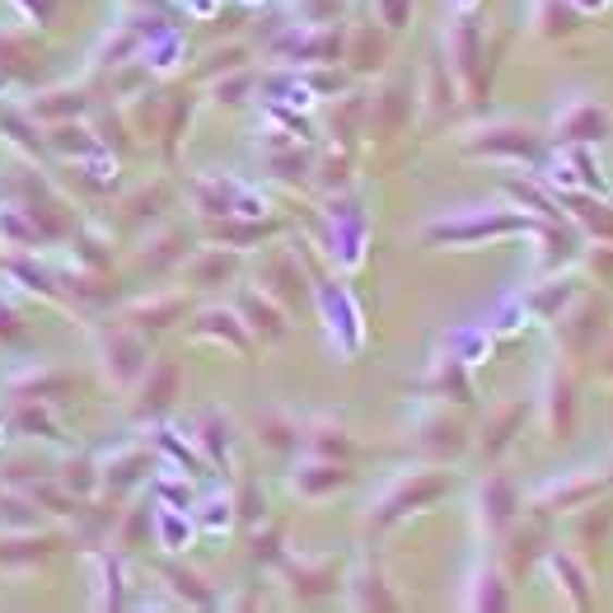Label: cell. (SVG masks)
<instances>
[{
	"label": "cell",
	"instance_id": "cell-3",
	"mask_svg": "<svg viewBox=\"0 0 613 613\" xmlns=\"http://www.w3.org/2000/svg\"><path fill=\"white\" fill-rule=\"evenodd\" d=\"M609 487V468L600 474V468H572V474H562L553 482H543L539 492L529 496V506L539 515H572L580 511L586 501H594Z\"/></svg>",
	"mask_w": 613,
	"mask_h": 613
},
{
	"label": "cell",
	"instance_id": "cell-2",
	"mask_svg": "<svg viewBox=\"0 0 613 613\" xmlns=\"http://www.w3.org/2000/svg\"><path fill=\"white\" fill-rule=\"evenodd\" d=\"M454 487V474H407L384 492L380 506H370V529H389L403 515H413L421 506H431L436 496H445Z\"/></svg>",
	"mask_w": 613,
	"mask_h": 613
},
{
	"label": "cell",
	"instance_id": "cell-12",
	"mask_svg": "<svg viewBox=\"0 0 613 613\" xmlns=\"http://www.w3.org/2000/svg\"><path fill=\"white\" fill-rule=\"evenodd\" d=\"M525 421H529V403L525 399H515V403H501L492 417L482 421V440H478V450H482V459H501L515 440L525 436Z\"/></svg>",
	"mask_w": 613,
	"mask_h": 613
},
{
	"label": "cell",
	"instance_id": "cell-44",
	"mask_svg": "<svg viewBox=\"0 0 613 613\" xmlns=\"http://www.w3.org/2000/svg\"><path fill=\"white\" fill-rule=\"evenodd\" d=\"M609 482H613V468H609Z\"/></svg>",
	"mask_w": 613,
	"mask_h": 613
},
{
	"label": "cell",
	"instance_id": "cell-7",
	"mask_svg": "<svg viewBox=\"0 0 613 613\" xmlns=\"http://www.w3.org/2000/svg\"><path fill=\"white\" fill-rule=\"evenodd\" d=\"M534 225V216L525 211H506V216H496V220H445V225H427V234L421 240L427 244H478V240H496V234H515V230H525L529 234Z\"/></svg>",
	"mask_w": 613,
	"mask_h": 613
},
{
	"label": "cell",
	"instance_id": "cell-17",
	"mask_svg": "<svg viewBox=\"0 0 613 613\" xmlns=\"http://www.w3.org/2000/svg\"><path fill=\"white\" fill-rule=\"evenodd\" d=\"M421 454H431V459L440 464H450V459H459V454L468 450V431L459 427V421H450V417H431L427 427H421Z\"/></svg>",
	"mask_w": 613,
	"mask_h": 613
},
{
	"label": "cell",
	"instance_id": "cell-28",
	"mask_svg": "<svg viewBox=\"0 0 613 613\" xmlns=\"http://www.w3.org/2000/svg\"><path fill=\"white\" fill-rule=\"evenodd\" d=\"M478 47H482V34L468 20H459L454 24V34H450V52H454V71L464 75V85L474 89L478 81H474V71H478Z\"/></svg>",
	"mask_w": 613,
	"mask_h": 613
},
{
	"label": "cell",
	"instance_id": "cell-27",
	"mask_svg": "<svg viewBox=\"0 0 613 613\" xmlns=\"http://www.w3.org/2000/svg\"><path fill=\"white\" fill-rule=\"evenodd\" d=\"M464 604L468 609H511V590H506V576H501V567H478L474 580H468Z\"/></svg>",
	"mask_w": 613,
	"mask_h": 613
},
{
	"label": "cell",
	"instance_id": "cell-40",
	"mask_svg": "<svg viewBox=\"0 0 613 613\" xmlns=\"http://www.w3.org/2000/svg\"><path fill=\"white\" fill-rule=\"evenodd\" d=\"M375 10H380L384 28H403L407 20H413V0H375Z\"/></svg>",
	"mask_w": 613,
	"mask_h": 613
},
{
	"label": "cell",
	"instance_id": "cell-13",
	"mask_svg": "<svg viewBox=\"0 0 613 613\" xmlns=\"http://www.w3.org/2000/svg\"><path fill=\"white\" fill-rule=\"evenodd\" d=\"M244 319V328H248V338H258V342H281L291 333V323H286V309H281L272 295H258V291H244L240 295V309H234Z\"/></svg>",
	"mask_w": 613,
	"mask_h": 613
},
{
	"label": "cell",
	"instance_id": "cell-33",
	"mask_svg": "<svg viewBox=\"0 0 613 613\" xmlns=\"http://www.w3.org/2000/svg\"><path fill=\"white\" fill-rule=\"evenodd\" d=\"M127 319L140 323V328H169V323L183 319V301L179 295H169V301H155V305H136Z\"/></svg>",
	"mask_w": 613,
	"mask_h": 613
},
{
	"label": "cell",
	"instance_id": "cell-41",
	"mask_svg": "<svg viewBox=\"0 0 613 613\" xmlns=\"http://www.w3.org/2000/svg\"><path fill=\"white\" fill-rule=\"evenodd\" d=\"M254 562H262V567H277L281 562V529H267L254 539Z\"/></svg>",
	"mask_w": 613,
	"mask_h": 613
},
{
	"label": "cell",
	"instance_id": "cell-8",
	"mask_svg": "<svg viewBox=\"0 0 613 613\" xmlns=\"http://www.w3.org/2000/svg\"><path fill=\"white\" fill-rule=\"evenodd\" d=\"M553 136L562 146H600L609 136V113L594 99H567L553 122Z\"/></svg>",
	"mask_w": 613,
	"mask_h": 613
},
{
	"label": "cell",
	"instance_id": "cell-26",
	"mask_svg": "<svg viewBox=\"0 0 613 613\" xmlns=\"http://www.w3.org/2000/svg\"><path fill=\"white\" fill-rule=\"evenodd\" d=\"M347 600L356 604V609H399V600H394V590L384 586V572L380 567H360L356 576H352V590H347Z\"/></svg>",
	"mask_w": 613,
	"mask_h": 613
},
{
	"label": "cell",
	"instance_id": "cell-42",
	"mask_svg": "<svg viewBox=\"0 0 613 613\" xmlns=\"http://www.w3.org/2000/svg\"><path fill=\"white\" fill-rule=\"evenodd\" d=\"M248 85H254V75H244V81H230V85L220 81V85H216V99H220V103H244L240 94H244Z\"/></svg>",
	"mask_w": 613,
	"mask_h": 613
},
{
	"label": "cell",
	"instance_id": "cell-23",
	"mask_svg": "<svg viewBox=\"0 0 613 613\" xmlns=\"http://www.w3.org/2000/svg\"><path fill=\"white\" fill-rule=\"evenodd\" d=\"M262 277H267V281H277V286H267V295H272L277 305H291V309H295V305H305V301H309V291H305V277L295 272V262H291L286 254L267 262V267H262Z\"/></svg>",
	"mask_w": 613,
	"mask_h": 613
},
{
	"label": "cell",
	"instance_id": "cell-15",
	"mask_svg": "<svg viewBox=\"0 0 613 613\" xmlns=\"http://www.w3.org/2000/svg\"><path fill=\"white\" fill-rule=\"evenodd\" d=\"M501 543H506V572L511 576H525L534 562H543V553H548V534H543V525H529V529H520V520H515L506 534H501Z\"/></svg>",
	"mask_w": 613,
	"mask_h": 613
},
{
	"label": "cell",
	"instance_id": "cell-34",
	"mask_svg": "<svg viewBox=\"0 0 613 613\" xmlns=\"http://www.w3.org/2000/svg\"><path fill=\"white\" fill-rule=\"evenodd\" d=\"M201 445H207V454H211V464H225L230 459V421H220L216 413H207L201 417Z\"/></svg>",
	"mask_w": 613,
	"mask_h": 613
},
{
	"label": "cell",
	"instance_id": "cell-6",
	"mask_svg": "<svg viewBox=\"0 0 613 613\" xmlns=\"http://www.w3.org/2000/svg\"><path fill=\"white\" fill-rule=\"evenodd\" d=\"M520 511H525L520 482H515L511 474H501V468L496 474H487V482L478 487V520H482V529L501 543V534L520 520Z\"/></svg>",
	"mask_w": 613,
	"mask_h": 613
},
{
	"label": "cell",
	"instance_id": "cell-24",
	"mask_svg": "<svg viewBox=\"0 0 613 613\" xmlns=\"http://www.w3.org/2000/svg\"><path fill=\"white\" fill-rule=\"evenodd\" d=\"M572 515H580V525H576V553H594L609 534H613V506H600V496L594 501H586L580 511H572Z\"/></svg>",
	"mask_w": 613,
	"mask_h": 613
},
{
	"label": "cell",
	"instance_id": "cell-25",
	"mask_svg": "<svg viewBox=\"0 0 613 613\" xmlns=\"http://www.w3.org/2000/svg\"><path fill=\"white\" fill-rule=\"evenodd\" d=\"M286 580H291V590H295V600H323L328 586H333V567L328 562H286Z\"/></svg>",
	"mask_w": 613,
	"mask_h": 613
},
{
	"label": "cell",
	"instance_id": "cell-43",
	"mask_svg": "<svg viewBox=\"0 0 613 613\" xmlns=\"http://www.w3.org/2000/svg\"><path fill=\"white\" fill-rule=\"evenodd\" d=\"M594 356H600V375H604V380H613V342L604 352H594Z\"/></svg>",
	"mask_w": 613,
	"mask_h": 613
},
{
	"label": "cell",
	"instance_id": "cell-32",
	"mask_svg": "<svg viewBox=\"0 0 613 613\" xmlns=\"http://www.w3.org/2000/svg\"><path fill=\"white\" fill-rule=\"evenodd\" d=\"M506 193L520 197L539 220H567V216H562V207H557V197L543 193V187H534V183H506Z\"/></svg>",
	"mask_w": 613,
	"mask_h": 613
},
{
	"label": "cell",
	"instance_id": "cell-14",
	"mask_svg": "<svg viewBox=\"0 0 613 613\" xmlns=\"http://www.w3.org/2000/svg\"><path fill=\"white\" fill-rule=\"evenodd\" d=\"M342 487H352V468L342 459H319V454H314L305 468H295V492L305 501H323V496L342 492Z\"/></svg>",
	"mask_w": 613,
	"mask_h": 613
},
{
	"label": "cell",
	"instance_id": "cell-30",
	"mask_svg": "<svg viewBox=\"0 0 613 613\" xmlns=\"http://www.w3.org/2000/svg\"><path fill=\"white\" fill-rule=\"evenodd\" d=\"M384 57H389V38L384 34H375V28H356L352 34V47H347V61H352V71H380L384 66Z\"/></svg>",
	"mask_w": 613,
	"mask_h": 613
},
{
	"label": "cell",
	"instance_id": "cell-19",
	"mask_svg": "<svg viewBox=\"0 0 613 613\" xmlns=\"http://www.w3.org/2000/svg\"><path fill=\"white\" fill-rule=\"evenodd\" d=\"M580 24H586V14L572 0H539L534 5V34L539 38H572L580 34Z\"/></svg>",
	"mask_w": 613,
	"mask_h": 613
},
{
	"label": "cell",
	"instance_id": "cell-4",
	"mask_svg": "<svg viewBox=\"0 0 613 613\" xmlns=\"http://www.w3.org/2000/svg\"><path fill=\"white\" fill-rule=\"evenodd\" d=\"M468 155H487V160H515V164H539L543 160V136L520 122H496L487 132H474V140H464Z\"/></svg>",
	"mask_w": 613,
	"mask_h": 613
},
{
	"label": "cell",
	"instance_id": "cell-21",
	"mask_svg": "<svg viewBox=\"0 0 613 613\" xmlns=\"http://www.w3.org/2000/svg\"><path fill=\"white\" fill-rule=\"evenodd\" d=\"M576 295H580V286H576V281L553 272V281H543V286L529 295V314H534V319H539V323H553L557 314L576 301Z\"/></svg>",
	"mask_w": 613,
	"mask_h": 613
},
{
	"label": "cell",
	"instance_id": "cell-1",
	"mask_svg": "<svg viewBox=\"0 0 613 613\" xmlns=\"http://www.w3.org/2000/svg\"><path fill=\"white\" fill-rule=\"evenodd\" d=\"M557 342H562V356L567 360H594V352H600V342L609 338V305L600 301V295H586L580 291L576 301L557 314Z\"/></svg>",
	"mask_w": 613,
	"mask_h": 613
},
{
	"label": "cell",
	"instance_id": "cell-20",
	"mask_svg": "<svg viewBox=\"0 0 613 613\" xmlns=\"http://www.w3.org/2000/svg\"><path fill=\"white\" fill-rule=\"evenodd\" d=\"M301 445L309 454H319V459H342V464L356 454V440L347 436V427H338V421H309L305 436H301Z\"/></svg>",
	"mask_w": 613,
	"mask_h": 613
},
{
	"label": "cell",
	"instance_id": "cell-11",
	"mask_svg": "<svg viewBox=\"0 0 613 613\" xmlns=\"http://www.w3.org/2000/svg\"><path fill=\"white\" fill-rule=\"evenodd\" d=\"M548 576L557 580V594L572 609H594V590H590V567L580 562V553H562V548H548L543 553Z\"/></svg>",
	"mask_w": 613,
	"mask_h": 613
},
{
	"label": "cell",
	"instance_id": "cell-5",
	"mask_svg": "<svg viewBox=\"0 0 613 613\" xmlns=\"http://www.w3.org/2000/svg\"><path fill=\"white\" fill-rule=\"evenodd\" d=\"M539 417H543V431L553 440H572L576 436V421H580V399H576V375L553 366L543 375V399H539Z\"/></svg>",
	"mask_w": 613,
	"mask_h": 613
},
{
	"label": "cell",
	"instance_id": "cell-39",
	"mask_svg": "<svg viewBox=\"0 0 613 613\" xmlns=\"http://www.w3.org/2000/svg\"><path fill=\"white\" fill-rule=\"evenodd\" d=\"M272 169H277V179H286V183H305L309 160L301 150H295V155H272Z\"/></svg>",
	"mask_w": 613,
	"mask_h": 613
},
{
	"label": "cell",
	"instance_id": "cell-29",
	"mask_svg": "<svg viewBox=\"0 0 613 613\" xmlns=\"http://www.w3.org/2000/svg\"><path fill=\"white\" fill-rule=\"evenodd\" d=\"M301 436H305V427H301V421H291L286 413H267V417H258V440H262L267 450H277V454L301 450Z\"/></svg>",
	"mask_w": 613,
	"mask_h": 613
},
{
	"label": "cell",
	"instance_id": "cell-37",
	"mask_svg": "<svg viewBox=\"0 0 613 613\" xmlns=\"http://www.w3.org/2000/svg\"><path fill=\"white\" fill-rule=\"evenodd\" d=\"M230 506L240 511V520H244V525H262V520H267V496L258 492L254 482H244V487H240V496H234Z\"/></svg>",
	"mask_w": 613,
	"mask_h": 613
},
{
	"label": "cell",
	"instance_id": "cell-18",
	"mask_svg": "<svg viewBox=\"0 0 613 613\" xmlns=\"http://www.w3.org/2000/svg\"><path fill=\"white\" fill-rule=\"evenodd\" d=\"M179 389H183V370L174 360H150L146 389H140V413H164L179 399Z\"/></svg>",
	"mask_w": 613,
	"mask_h": 613
},
{
	"label": "cell",
	"instance_id": "cell-22",
	"mask_svg": "<svg viewBox=\"0 0 613 613\" xmlns=\"http://www.w3.org/2000/svg\"><path fill=\"white\" fill-rule=\"evenodd\" d=\"M234 267H240V258H234L230 248H207V254H197L193 262H187V277H193L197 291H216L234 277Z\"/></svg>",
	"mask_w": 613,
	"mask_h": 613
},
{
	"label": "cell",
	"instance_id": "cell-36",
	"mask_svg": "<svg viewBox=\"0 0 613 613\" xmlns=\"http://www.w3.org/2000/svg\"><path fill=\"white\" fill-rule=\"evenodd\" d=\"M580 262H586V272L600 281L604 291H613V244H594V248H580Z\"/></svg>",
	"mask_w": 613,
	"mask_h": 613
},
{
	"label": "cell",
	"instance_id": "cell-10",
	"mask_svg": "<svg viewBox=\"0 0 613 613\" xmlns=\"http://www.w3.org/2000/svg\"><path fill=\"white\" fill-rule=\"evenodd\" d=\"M553 197H557L562 216H567L580 234H590V240H600V244H613V207L604 197L586 193V187H567V193H553Z\"/></svg>",
	"mask_w": 613,
	"mask_h": 613
},
{
	"label": "cell",
	"instance_id": "cell-38",
	"mask_svg": "<svg viewBox=\"0 0 613 613\" xmlns=\"http://www.w3.org/2000/svg\"><path fill=\"white\" fill-rule=\"evenodd\" d=\"M272 234V225H220L216 230V240L220 244H230V248H244V244H258Z\"/></svg>",
	"mask_w": 613,
	"mask_h": 613
},
{
	"label": "cell",
	"instance_id": "cell-35",
	"mask_svg": "<svg viewBox=\"0 0 613 613\" xmlns=\"http://www.w3.org/2000/svg\"><path fill=\"white\" fill-rule=\"evenodd\" d=\"M454 108V89H445V71H440V61L427 71V118L440 122V113Z\"/></svg>",
	"mask_w": 613,
	"mask_h": 613
},
{
	"label": "cell",
	"instance_id": "cell-9",
	"mask_svg": "<svg viewBox=\"0 0 613 613\" xmlns=\"http://www.w3.org/2000/svg\"><path fill=\"white\" fill-rule=\"evenodd\" d=\"M529 234H539V258H534V267L548 272V277L562 272L567 262H576L580 258V240H586L572 220H534Z\"/></svg>",
	"mask_w": 613,
	"mask_h": 613
},
{
	"label": "cell",
	"instance_id": "cell-31",
	"mask_svg": "<svg viewBox=\"0 0 613 613\" xmlns=\"http://www.w3.org/2000/svg\"><path fill=\"white\" fill-rule=\"evenodd\" d=\"M164 580H169V590L179 594V600L187 604H197V609H211L216 604V590L201 580L197 572H183V567H164Z\"/></svg>",
	"mask_w": 613,
	"mask_h": 613
},
{
	"label": "cell",
	"instance_id": "cell-16",
	"mask_svg": "<svg viewBox=\"0 0 613 613\" xmlns=\"http://www.w3.org/2000/svg\"><path fill=\"white\" fill-rule=\"evenodd\" d=\"M193 333L197 338H216V342H225V347H234L240 356H254V338H248V328L244 319L234 309H207L201 319L193 323Z\"/></svg>",
	"mask_w": 613,
	"mask_h": 613
}]
</instances>
